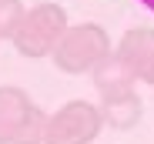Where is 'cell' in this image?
Instances as JSON below:
<instances>
[{
	"label": "cell",
	"instance_id": "obj_1",
	"mask_svg": "<svg viewBox=\"0 0 154 144\" xmlns=\"http://www.w3.org/2000/svg\"><path fill=\"white\" fill-rule=\"evenodd\" d=\"M111 54V40L97 23H74L54 47V64L64 74H94V67Z\"/></svg>",
	"mask_w": 154,
	"mask_h": 144
},
{
	"label": "cell",
	"instance_id": "obj_2",
	"mask_svg": "<svg viewBox=\"0 0 154 144\" xmlns=\"http://www.w3.org/2000/svg\"><path fill=\"white\" fill-rule=\"evenodd\" d=\"M47 117L20 87H0V144H44Z\"/></svg>",
	"mask_w": 154,
	"mask_h": 144
},
{
	"label": "cell",
	"instance_id": "obj_3",
	"mask_svg": "<svg viewBox=\"0 0 154 144\" xmlns=\"http://www.w3.org/2000/svg\"><path fill=\"white\" fill-rule=\"evenodd\" d=\"M64 30H67L64 10L57 4H37L34 10L23 14L20 27L14 34V47L23 57H50Z\"/></svg>",
	"mask_w": 154,
	"mask_h": 144
},
{
	"label": "cell",
	"instance_id": "obj_4",
	"mask_svg": "<svg viewBox=\"0 0 154 144\" xmlns=\"http://www.w3.org/2000/svg\"><path fill=\"white\" fill-rule=\"evenodd\" d=\"M104 127V111L91 101H70L47 117L44 144H91Z\"/></svg>",
	"mask_w": 154,
	"mask_h": 144
},
{
	"label": "cell",
	"instance_id": "obj_5",
	"mask_svg": "<svg viewBox=\"0 0 154 144\" xmlns=\"http://www.w3.org/2000/svg\"><path fill=\"white\" fill-rule=\"evenodd\" d=\"M117 57L124 67L134 74V81L154 84V30L151 27H134L127 30L117 44Z\"/></svg>",
	"mask_w": 154,
	"mask_h": 144
},
{
	"label": "cell",
	"instance_id": "obj_6",
	"mask_svg": "<svg viewBox=\"0 0 154 144\" xmlns=\"http://www.w3.org/2000/svg\"><path fill=\"white\" fill-rule=\"evenodd\" d=\"M100 111H104V121L117 131H131L141 121V97L134 87L117 90V94H104L100 97Z\"/></svg>",
	"mask_w": 154,
	"mask_h": 144
},
{
	"label": "cell",
	"instance_id": "obj_7",
	"mask_svg": "<svg viewBox=\"0 0 154 144\" xmlns=\"http://www.w3.org/2000/svg\"><path fill=\"white\" fill-rule=\"evenodd\" d=\"M23 14H27V10L20 7V0H0V40H7V37L14 40Z\"/></svg>",
	"mask_w": 154,
	"mask_h": 144
},
{
	"label": "cell",
	"instance_id": "obj_8",
	"mask_svg": "<svg viewBox=\"0 0 154 144\" xmlns=\"http://www.w3.org/2000/svg\"><path fill=\"white\" fill-rule=\"evenodd\" d=\"M137 4H141L144 10H151V14H154V0H137Z\"/></svg>",
	"mask_w": 154,
	"mask_h": 144
}]
</instances>
